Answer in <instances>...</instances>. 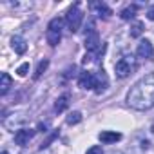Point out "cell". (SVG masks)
Segmentation results:
<instances>
[{"instance_id": "1", "label": "cell", "mask_w": 154, "mask_h": 154, "mask_svg": "<svg viewBox=\"0 0 154 154\" xmlns=\"http://www.w3.org/2000/svg\"><path fill=\"white\" fill-rule=\"evenodd\" d=\"M127 105L136 111H149L154 107V71L140 78L127 93Z\"/></svg>"}, {"instance_id": "2", "label": "cell", "mask_w": 154, "mask_h": 154, "mask_svg": "<svg viewBox=\"0 0 154 154\" xmlns=\"http://www.w3.org/2000/svg\"><path fill=\"white\" fill-rule=\"evenodd\" d=\"M136 67H138V63H136V58L132 54H125L114 63V71H116L118 78H127L129 74H132L136 71Z\"/></svg>"}, {"instance_id": "3", "label": "cell", "mask_w": 154, "mask_h": 154, "mask_svg": "<svg viewBox=\"0 0 154 154\" xmlns=\"http://www.w3.org/2000/svg\"><path fill=\"white\" fill-rule=\"evenodd\" d=\"M82 20H84V13L80 11V6L74 4L67 9V15H65V24L69 27L71 33H78L80 27H82Z\"/></svg>"}, {"instance_id": "4", "label": "cell", "mask_w": 154, "mask_h": 154, "mask_svg": "<svg viewBox=\"0 0 154 154\" xmlns=\"http://www.w3.org/2000/svg\"><path fill=\"white\" fill-rule=\"evenodd\" d=\"M62 24L63 20L62 18H53L47 26V31H45V40L51 47H56L62 40Z\"/></svg>"}, {"instance_id": "5", "label": "cell", "mask_w": 154, "mask_h": 154, "mask_svg": "<svg viewBox=\"0 0 154 154\" xmlns=\"http://www.w3.org/2000/svg\"><path fill=\"white\" fill-rule=\"evenodd\" d=\"M87 27H89V29H85V49H87V53H93V51H96L102 44H100V36H98V31H96L94 22H89Z\"/></svg>"}, {"instance_id": "6", "label": "cell", "mask_w": 154, "mask_h": 154, "mask_svg": "<svg viewBox=\"0 0 154 154\" xmlns=\"http://www.w3.org/2000/svg\"><path fill=\"white\" fill-rule=\"evenodd\" d=\"M26 120H27V116L26 114H20V112H17V114H9V116H4L2 118V123H4V127L6 129H9V131H20L18 127L22 125V123H26Z\"/></svg>"}, {"instance_id": "7", "label": "cell", "mask_w": 154, "mask_h": 154, "mask_svg": "<svg viewBox=\"0 0 154 154\" xmlns=\"http://www.w3.org/2000/svg\"><path fill=\"white\" fill-rule=\"evenodd\" d=\"M107 87H109V76H107V72L103 69H98L94 72V93L102 94Z\"/></svg>"}, {"instance_id": "8", "label": "cell", "mask_w": 154, "mask_h": 154, "mask_svg": "<svg viewBox=\"0 0 154 154\" xmlns=\"http://www.w3.org/2000/svg\"><path fill=\"white\" fill-rule=\"evenodd\" d=\"M152 54H154V47H152V44H150L149 40H141V42L138 44L136 56L141 58V60H149V58H152Z\"/></svg>"}, {"instance_id": "9", "label": "cell", "mask_w": 154, "mask_h": 154, "mask_svg": "<svg viewBox=\"0 0 154 154\" xmlns=\"http://www.w3.org/2000/svg\"><path fill=\"white\" fill-rule=\"evenodd\" d=\"M33 136H35V131H33V129H26V127H22V129L17 131V134H15V143L20 145V147H26V145L33 140Z\"/></svg>"}, {"instance_id": "10", "label": "cell", "mask_w": 154, "mask_h": 154, "mask_svg": "<svg viewBox=\"0 0 154 154\" xmlns=\"http://www.w3.org/2000/svg\"><path fill=\"white\" fill-rule=\"evenodd\" d=\"M78 85L82 89H94V72L82 71L80 76H78Z\"/></svg>"}, {"instance_id": "11", "label": "cell", "mask_w": 154, "mask_h": 154, "mask_svg": "<svg viewBox=\"0 0 154 154\" xmlns=\"http://www.w3.org/2000/svg\"><path fill=\"white\" fill-rule=\"evenodd\" d=\"M98 140L105 145H111V143H116L122 140V134L120 132H114V131H102L98 134Z\"/></svg>"}, {"instance_id": "12", "label": "cell", "mask_w": 154, "mask_h": 154, "mask_svg": "<svg viewBox=\"0 0 154 154\" xmlns=\"http://www.w3.org/2000/svg\"><path fill=\"white\" fill-rule=\"evenodd\" d=\"M91 9H94L96 15L102 17V18H109V17L112 15V11H111L103 2H93V4H91Z\"/></svg>"}, {"instance_id": "13", "label": "cell", "mask_w": 154, "mask_h": 154, "mask_svg": "<svg viewBox=\"0 0 154 154\" xmlns=\"http://www.w3.org/2000/svg\"><path fill=\"white\" fill-rule=\"evenodd\" d=\"M11 47H13L15 53H18V54H24V53L27 51V44H26V40H24L22 36H13V38H11Z\"/></svg>"}, {"instance_id": "14", "label": "cell", "mask_w": 154, "mask_h": 154, "mask_svg": "<svg viewBox=\"0 0 154 154\" xmlns=\"http://www.w3.org/2000/svg\"><path fill=\"white\" fill-rule=\"evenodd\" d=\"M13 85V80H11V76L8 72H2V76H0V94H8V91L11 89Z\"/></svg>"}, {"instance_id": "15", "label": "cell", "mask_w": 154, "mask_h": 154, "mask_svg": "<svg viewBox=\"0 0 154 154\" xmlns=\"http://www.w3.org/2000/svg\"><path fill=\"white\" fill-rule=\"evenodd\" d=\"M136 11H138V6H136V4H131V6H127L125 9L120 11V17H122L123 20H131V18L136 17Z\"/></svg>"}, {"instance_id": "16", "label": "cell", "mask_w": 154, "mask_h": 154, "mask_svg": "<svg viewBox=\"0 0 154 154\" xmlns=\"http://www.w3.org/2000/svg\"><path fill=\"white\" fill-rule=\"evenodd\" d=\"M67 105H69V94H63V96H60V98L56 100L54 111H56V112H63V111L67 109Z\"/></svg>"}, {"instance_id": "17", "label": "cell", "mask_w": 154, "mask_h": 154, "mask_svg": "<svg viewBox=\"0 0 154 154\" xmlns=\"http://www.w3.org/2000/svg\"><path fill=\"white\" fill-rule=\"evenodd\" d=\"M143 27H145V26H143V22H134V24L131 26V36H132V38L141 36V35H143V31H145Z\"/></svg>"}, {"instance_id": "18", "label": "cell", "mask_w": 154, "mask_h": 154, "mask_svg": "<svg viewBox=\"0 0 154 154\" xmlns=\"http://www.w3.org/2000/svg\"><path fill=\"white\" fill-rule=\"evenodd\" d=\"M47 67H49V60H42V62H38V65H36V69H35V80L40 78V76L45 72Z\"/></svg>"}, {"instance_id": "19", "label": "cell", "mask_w": 154, "mask_h": 154, "mask_svg": "<svg viewBox=\"0 0 154 154\" xmlns=\"http://www.w3.org/2000/svg\"><path fill=\"white\" fill-rule=\"evenodd\" d=\"M67 125H76V123H80L82 122V112H78V111H72V112H69V116H67Z\"/></svg>"}, {"instance_id": "20", "label": "cell", "mask_w": 154, "mask_h": 154, "mask_svg": "<svg viewBox=\"0 0 154 154\" xmlns=\"http://www.w3.org/2000/svg\"><path fill=\"white\" fill-rule=\"evenodd\" d=\"M56 136H58V131H54L53 134H49V136H47V140H45V141H42L40 149H45V147H49V143H51V141H53V140H54Z\"/></svg>"}, {"instance_id": "21", "label": "cell", "mask_w": 154, "mask_h": 154, "mask_svg": "<svg viewBox=\"0 0 154 154\" xmlns=\"http://www.w3.org/2000/svg\"><path fill=\"white\" fill-rule=\"evenodd\" d=\"M27 71H29V63L26 62V63H22V65L17 69V74H18V76H26V74H27Z\"/></svg>"}, {"instance_id": "22", "label": "cell", "mask_w": 154, "mask_h": 154, "mask_svg": "<svg viewBox=\"0 0 154 154\" xmlns=\"http://www.w3.org/2000/svg\"><path fill=\"white\" fill-rule=\"evenodd\" d=\"M85 154H103V150H102V147L100 145H93L91 149H87V152Z\"/></svg>"}, {"instance_id": "23", "label": "cell", "mask_w": 154, "mask_h": 154, "mask_svg": "<svg viewBox=\"0 0 154 154\" xmlns=\"http://www.w3.org/2000/svg\"><path fill=\"white\" fill-rule=\"evenodd\" d=\"M74 71H76V67H74V65H71V67H67V71H65V74H63V76H65V78H72V76L76 74Z\"/></svg>"}, {"instance_id": "24", "label": "cell", "mask_w": 154, "mask_h": 154, "mask_svg": "<svg viewBox=\"0 0 154 154\" xmlns=\"http://www.w3.org/2000/svg\"><path fill=\"white\" fill-rule=\"evenodd\" d=\"M147 17H149V20H154V6H150V8H149Z\"/></svg>"}, {"instance_id": "25", "label": "cell", "mask_w": 154, "mask_h": 154, "mask_svg": "<svg viewBox=\"0 0 154 154\" xmlns=\"http://www.w3.org/2000/svg\"><path fill=\"white\" fill-rule=\"evenodd\" d=\"M45 129H47V123H38V131L40 132H47Z\"/></svg>"}, {"instance_id": "26", "label": "cell", "mask_w": 154, "mask_h": 154, "mask_svg": "<svg viewBox=\"0 0 154 154\" xmlns=\"http://www.w3.org/2000/svg\"><path fill=\"white\" fill-rule=\"evenodd\" d=\"M109 154H123V152H120V150H111Z\"/></svg>"}, {"instance_id": "27", "label": "cell", "mask_w": 154, "mask_h": 154, "mask_svg": "<svg viewBox=\"0 0 154 154\" xmlns=\"http://www.w3.org/2000/svg\"><path fill=\"white\" fill-rule=\"evenodd\" d=\"M150 131H152V134H154V122H152V127H150Z\"/></svg>"}, {"instance_id": "28", "label": "cell", "mask_w": 154, "mask_h": 154, "mask_svg": "<svg viewBox=\"0 0 154 154\" xmlns=\"http://www.w3.org/2000/svg\"><path fill=\"white\" fill-rule=\"evenodd\" d=\"M2 154H9V152H6V150H4V152H2Z\"/></svg>"}]
</instances>
